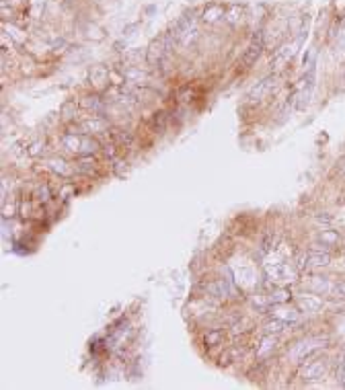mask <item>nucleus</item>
Masks as SVG:
<instances>
[{"instance_id":"nucleus-29","label":"nucleus","mask_w":345,"mask_h":390,"mask_svg":"<svg viewBox=\"0 0 345 390\" xmlns=\"http://www.w3.org/2000/svg\"><path fill=\"white\" fill-rule=\"evenodd\" d=\"M341 171H343V172H345V160H343V162H341Z\"/></svg>"},{"instance_id":"nucleus-27","label":"nucleus","mask_w":345,"mask_h":390,"mask_svg":"<svg viewBox=\"0 0 345 390\" xmlns=\"http://www.w3.org/2000/svg\"><path fill=\"white\" fill-rule=\"evenodd\" d=\"M321 240H331V242H335V240H337V234H331V232H323V234H321Z\"/></svg>"},{"instance_id":"nucleus-7","label":"nucleus","mask_w":345,"mask_h":390,"mask_svg":"<svg viewBox=\"0 0 345 390\" xmlns=\"http://www.w3.org/2000/svg\"><path fill=\"white\" fill-rule=\"evenodd\" d=\"M224 15H226V8H224L222 4L212 2L202 11V21L204 23H216V21L224 19Z\"/></svg>"},{"instance_id":"nucleus-21","label":"nucleus","mask_w":345,"mask_h":390,"mask_svg":"<svg viewBox=\"0 0 345 390\" xmlns=\"http://www.w3.org/2000/svg\"><path fill=\"white\" fill-rule=\"evenodd\" d=\"M288 300H290V292L286 288H282V290H275L269 296V304H286Z\"/></svg>"},{"instance_id":"nucleus-6","label":"nucleus","mask_w":345,"mask_h":390,"mask_svg":"<svg viewBox=\"0 0 345 390\" xmlns=\"http://www.w3.org/2000/svg\"><path fill=\"white\" fill-rule=\"evenodd\" d=\"M308 288L313 290L314 294H318V296H325V294H331L335 290V285L331 283L329 277H310Z\"/></svg>"},{"instance_id":"nucleus-2","label":"nucleus","mask_w":345,"mask_h":390,"mask_svg":"<svg viewBox=\"0 0 345 390\" xmlns=\"http://www.w3.org/2000/svg\"><path fill=\"white\" fill-rule=\"evenodd\" d=\"M263 46H265V31L259 29L255 35H253L251 46L247 47L245 56H243V66H245V68L255 66V62L259 60V56H261V51H263Z\"/></svg>"},{"instance_id":"nucleus-12","label":"nucleus","mask_w":345,"mask_h":390,"mask_svg":"<svg viewBox=\"0 0 345 390\" xmlns=\"http://www.w3.org/2000/svg\"><path fill=\"white\" fill-rule=\"evenodd\" d=\"M318 341H304V343H298L296 347H294V351H292V358H294L296 361H302L304 358H308V353L310 351H314L318 345H316Z\"/></svg>"},{"instance_id":"nucleus-5","label":"nucleus","mask_w":345,"mask_h":390,"mask_svg":"<svg viewBox=\"0 0 345 390\" xmlns=\"http://www.w3.org/2000/svg\"><path fill=\"white\" fill-rule=\"evenodd\" d=\"M271 314H273V318H280V320H283V323H296L298 320V310H294V308H290V306H286V304H273V308L269 310Z\"/></svg>"},{"instance_id":"nucleus-15","label":"nucleus","mask_w":345,"mask_h":390,"mask_svg":"<svg viewBox=\"0 0 345 390\" xmlns=\"http://www.w3.org/2000/svg\"><path fill=\"white\" fill-rule=\"evenodd\" d=\"M111 138H113L117 144H122V146H129V144H132V140H134V136L129 134L127 129H119V127L111 129Z\"/></svg>"},{"instance_id":"nucleus-19","label":"nucleus","mask_w":345,"mask_h":390,"mask_svg":"<svg viewBox=\"0 0 345 390\" xmlns=\"http://www.w3.org/2000/svg\"><path fill=\"white\" fill-rule=\"evenodd\" d=\"M124 78L127 82H140V80H146V72H142V70H138V68H125L124 70Z\"/></svg>"},{"instance_id":"nucleus-25","label":"nucleus","mask_w":345,"mask_h":390,"mask_svg":"<svg viewBox=\"0 0 345 390\" xmlns=\"http://www.w3.org/2000/svg\"><path fill=\"white\" fill-rule=\"evenodd\" d=\"M152 125H154V129H158V132H160L162 127H165V113H162V111H158V113L154 115Z\"/></svg>"},{"instance_id":"nucleus-9","label":"nucleus","mask_w":345,"mask_h":390,"mask_svg":"<svg viewBox=\"0 0 345 390\" xmlns=\"http://www.w3.org/2000/svg\"><path fill=\"white\" fill-rule=\"evenodd\" d=\"M62 146L66 150L70 152H76V154H84V136H78V134H66L62 138Z\"/></svg>"},{"instance_id":"nucleus-14","label":"nucleus","mask_w":345,"mask_h":390,"mask_svg":"<svg viewBox=\"0 0 345 390\" xmlns=\"http://www.w3.org/2000/svg\"><path fill=\"white\" fill-rule=\"evenodd\" d=\"M275 349V335H265L257 347V358H267Z\"/></svg>"},{"instance_id":"nucleus-4","label":"nucleus","mask_w":345,"mask_h":390,"mask_svg":"<svg viewBox=\"0 0 345 390\" xmlns=\"http://www.w3.org/2000/svg\"><path fill=\"white\" fill-rule=\"evenodd\" d=\"M325 370H327V366H325V361H308L304 368H302V378L304 380H321L323 376H325Z\"/></svg>"},{"instance_id":"nucleus-8","label":"nucleus","mask_w":345,"mask_h":390,"mask_svg":"<svg viewBox=\"0 0 345 390\" xmlns=\"http://www.w3.org/2000/svg\"><path fill=\"white\" fill-rule=\"evenodd\" d=\"M273 84H275V76H267V78H263V80L259 82L251 93H249V99H251V101H261V99L265 97V94L273 89Z\"/></svg>"},{"instance_id":"nucleus-16","label":"nucleus","mask_w":345,"mask_h":390,"mask_svg":"<svg viewBox=\"0 0 345 390\" xmlns=\"http://www.w3.org/2000/svg\"><path fill=\"white\" fill-rule=\"evenodd\" d=\"M82 107L93 111V113H101L103 111V99H99L97 94H89V97L82 99Z\"/></svg>"},{"instance_id":"nucleus-13","label":"nucleus","mask_w":345,"mask_h":390,"mask_svg":"<svg viewBox=\"0 0 345 390\" xmlns=\"http://www.w3.org/2000/svg\"><path fill=\"white\" fill-rule=\"evenodd\" d=\"M89 80H91L94 86H103V84L109 80V72H107L103 66H93L91 72H89Z\"/></svg>"},{"instance_id":"nucleus-10","label":"nucleus","mask_w":345,"mask_h":390,"mask_svg":"<svg viewBox=\"0 0 345 390\" xmlns=\"http://www.w3.org/2000/svg\"><path fill=\"white\" fill-rule=\"evenodd\" d=\"M329 263H331V257L327 250H323V253L313 250L310 255H306V267H310V269H321V267H327Z\"/></svg>"},{"instance_id":"nucleus-22","label":"nucleus","mask_w":345,"mask_h":390,"mask_svg":"<svg viewBox=\"0 0 345 390\" xmlns=\"http://www.w3.org/2000/svg\"><path fill=\"white\" fill-rule=\"evenodd\" d=\"M224 339V333L220 331V328H214V331H210V333H205V345H210V347H212V345H218L220 341Z\"/></svg>"},{"instance_id":"nucleus-17","label":"nucleus","mask_w":345,"mask_h":390,"mask_svg":"<svg viewBox=\"0 0 345 390\" xmlns=\"http://www.w3.org/2000/svg\"><path fill=\"white\" fill-rule=\"evenodd\" d=\"M243 13H245V8H243V6L232 4V6L226 8V15H224V19H226L230 25H236L240 19H243Z\"/></svg>"},{"instance_id":"nucleus-28","label":"nucleus","mask_w":345,"mask_h":390,"mask_svg":"<svg viewBox=\"0 0 345 390\" xmlns=\"http://www.w3.org/2000/svg\"><path fill=\"white\" fill-rule=\"evenodd\" d=\"M337 290L343 294V296H345V283H341V285H337Z\"/></svg>"},{"instance_id":"nucleus-18","label":"nucleus","mask_w":345,"mask_h":390,"mask_svg":"<svg viewBox=\"0 0 345 390\" xmlns=\"http://www.w3.org/2000/svg\"><path fill=\"white\" fill-rule=\"evenodd\" d=\"M283 328H286V323L280 318H273L263 327V333L265 335H280V333H283Z\"/></svg>"},{"instance_id":"nucleus-1","label":"nucleus","mask_w":345,"mask_h":390,"mask_svg":"<svg viewBox=\"0 0 345 390\" xmlns=\"http://www.w3.org/2000/svg\"><path fill=\"white\" fill-rule=\"evenodd\" d=\"M171 41L172 39L169 35H162L158 39H154L148 46V49H146V62H148L150 66H160L162 60H165V56H167V51H169V43Z\"/></svg>"},{"instance_id":"nucleus-23","label":"nucleus","mask_w":345,"mask_h":390,"mask_svg":"<svg viewBox=\"0 0 345 390\" xmlns=\"http://www.w3.org/2000/svg\"><path fill=\"white\" fill-rule=\"evenodd\" d=\"M60 113H62V119H72L74 115H76V103L74 101H66L64 105H62V109H60Z\"/></svg>"},{"instance_id":"nucleus-20","label":"nucleus","mask_w":345,"mask_h":390,"mask_svg":"<svg viewBox=\"0 0 345 390\" xmlns=\"http://www.w3.org/2000/svg\"><path fill=\"white\" fill-rule=\"evenodd\" d=\"M49 167L54 169V171L58 172V175H62V177H68V175L72 172V169L68 167V164H66L62 158H54V160H49Z\"/></svg>"},{"instance_id":"nucleus-24","label":"nucleus","mask_w":345,"mask_h":390,"mask_svg":"<svg viewBox=\"0 0 345 390\" xmlns=\"http://www.w3.org/2000/svg\"><path fill=\"white\" fill-rule=\"evenodd\" d=\"M78 171H82V172H93V171H94V160L89 158V156L80 158V162H78Z\"/></svg>"},{"instance_id":"nucleus-3","label":"nucleus","mask_w":345,"mask_h":390,"mask_svg":"<svg viewBox=\"0 0 345 390\" xmlns=\"http://www.w3.org/2000/svg\"><path fill=\"white\" fill-rule=\"evenodd\" d=\"M298 302V308L304 310V312H310V314H314V312H318L323 308V300L318 294H300V296L296 298Z\"/></svg>"},{"instance_id":"nucleus-11","label":"nucleus","mask_w":345,"mask_h":390,"mask_svg":"<svg viewBox=\"0 0 345 390\" xmlns=\"http://www.w3.org/2000/svg\"><path fill=\"white\" fill-rule=\"evenodd\" d=\"M82 132H86V134H103V132H107V124H105V119H101V117H91V119L82 121Z\"/></svg>"},{"instance_id":"nucleus-26","label":"nucleus","mask_w":345,"mask_h":390,"mask_svg":"<svg viewBox=\"0 0 345 390\" xmlns=\"http://www.w3.org/2000/svg\"><path fill=\"white\" fill-rule=\"evenodd\" d=\"M337 378H339L341 386L345 388V355L341 358V363H339V368H337Z\"/></svg>"}]
</instances>
